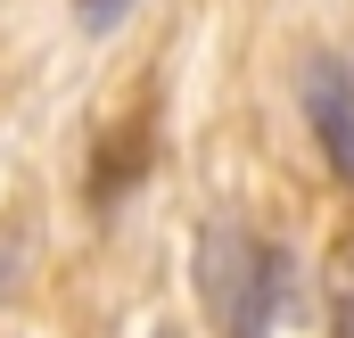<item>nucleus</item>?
<instances>
[{"label": "nucleus", "instance_id": "obj_1", "mask_svg": "<svg viewBox=\"0 0 354 338\" xmlns=\"http://www.w3.org/2000/svg\"><path fill=\"white\" fill-rule=\"evenodd\" d=\"M297 99H305V124H313L322 166L338 173V181H354V75L338 66V58H305Z\"/></svg>", "mask_w": 354, "mask_h": 338}, {"label": "nucleus", "instance_id": "obj_2", "mask_svg": "<svg viewBox=\"0 0 354 338\" xmlns=\"http://www.w3.org/2000/svg\"><path fill=\"white\" fill-rule=\"evenodd\" d=\"M264 240H248L239 223H206L198 231V289H206V305H214V330H223V314H231V297H239V281H248V264H256Z\"/></svg>", "mask_w": 354, "mask_h": 338}, {"label": "nucleus", "instance_id": "obj_3", "mask_svg": "<svg viewBox=\"0 0 354 338\" xmlns=\"http://www.w3.org/2000/svg\"><path fill=\"white\" fill-rule=\"evenodd\" d=\"M280 248H256V264H248V281H239V297H231V314H223V338H264L272 314H280Z\"/></svg>", "mask_w": 354, "mask_h": 338}, {"label": "nucleus", "instance_id": "obj_4", "mask_svg": "<svg viewBox=\"0 0 354 338\" xmlns=\"http://www.w3.org/2000/svg\"><path fill=\"white\" fill-rule=\"evenodd\" d=\"M330 322H338V338H354V248H338V264H330Z\"/></svg>", "mask_w": 354, "mask_h": 338}, {"label": "nucleus", "instance_id": "obj_5", "mask_svg": "<svg viewBox=\"0 0 354 338\" xmlns=\"http://www.w3.org/2000/svg\"><path fill=\"white\" fill-rule=\"evenodd\" d=\"M124 8H132V0H83V25H91V33H107Z\"/></svg>", "mask_w": 354, "mask_h": 338}, {"label": "nucleus", "instance_id": "obj_6", "mask_svg": "<svg viewBox=\"0 0 354 338\" xmlns=\"http://www.w3.org/2000/svg\"><path fill=\"white\" fill-rule=\"evenodd\" d=\"M149 338H189V330H174V322H165V330H149Z\"/></svg>", "mask_w": 354, "mask_h": 338}]
</instances>
